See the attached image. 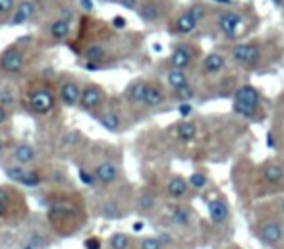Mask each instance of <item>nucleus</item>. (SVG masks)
Masks as SVG:
<instances>
[{
	"label": "nucleus",
	"mask_w": 284,
	"mask_h": 249,
	"mask_svg": "<svg viewBox=\"0 0 284 249\" xmlns=\"http://www.w3.org/2000/svg\"><path fill=\"white\" fill-rule=\"evenodd\" d=\"M192 209H185V207H174L170 211V220L176 226H187L192 220Z\"/></svg>",
	"instance_id": "27"
},
{
	"label": "nucleus",
	"mask_w": 284,
	"mask_h": 249,
	"mask_svg": "<svg viewBox=\"0 0 284 249\" xmlns=\"http://www.w3.org/2000/svg\"><path fill=\"white\" fill-rule=\"evenodd\" d=\"M103 2H107V0H103Z\"/></svg>",
	"instance_id": "51"
},
{
	"label": "nucleus",
	"mask_w": 284,
	"mask_h": 249,
	"mask_svg": "<svg viewBox=\"0 0 284 249\" xmlns=\"http://www.w3.org/2000/svg\"><path fill=\"white\" fill-rule=\"evenodd\" d=\"M14 6H16V0H0V14L12 12Z\"/></svg>",
	"instance_id": "40"
},
{
	"label": "nucleus",
	"mask_w": 284,
	"mask_h": 249,
	"mask_svg": "<svg viewBox=\"0 0 284 249\" xmlns=\"http://www.w3.org/2000/svg\"><path fill=\"white\" fill-rule=\"evenodd\" d=\"M145 91H147V81L136 79L134 83H130V87L126 89V99L130 100L132 104H143Z\"/></svg>",
	"instance_id": "17"
},
{
	"label": "nucleus",
	"mask_w": 284,
	"mask_h": 249,
	"mask_svg": "<svg viewBox=\"0 0 284 249\" xmlns=\"http://www.w3.org/2000/svg\"><path fill=\"white\" fill-rule=\"evenodd\" d=\"M79 4H81V8L85 10V12H93V0H79Z\"/></svg>",
	"instance_id": "44"
},
{
	"label": "nucleus",
	"mask_w": 284,
	"mask_h": 249,
	"mask_svg": "<svg viewBox=\"0 0 284 249\" xmlns=\"http://www.w3.org/2000/svg\"><path fill=\"white\" fill-rule=\"evenodd\" d=\"M35 14V2L33 0H22L16 6V12L12 16V25H22L27 20H31V16Z\"/></svg>",
	"instance_id": "15"
},
{
	"label": "nucleus",
	"mask_w": 284,
	"mask_h": 249,
	"mask_svg": "<svg viewBox=\"0 0 284 249\" xmlns=\"http://www.w3.org/2000/svg\"><path fill=\"white\" fill-rule=\"evenodd\" d=\"M198 24H199L198 18L187 10V12L180 14V16L176 18L172 29H174V33H178V35H190V33H194V31H196Z\"/></svg>",
	"instance_id": "14"
},
{
	"label": "nucleus",
	"mask_w": 284,
	"mask_h": 249,
	"mask_svg": "<svg viewBox=\"0 0 284 249\" xmlns=\"http://www.w3.org/2000/svg\"><path fill=\"white\" fill-rule=\"evenodd\" d=\"M29 214V207L14 186H0V226L22 224Z\"/></svg>",
	"instance_id": "2"
},
{
	"label": "nucleus",
	"mask_w": 284,
	"mask_h": 249,
	"mask_svg": "<svg viewBox=\"0 0 284 249\" xmlns=\"http://www.w3.org/2000/svg\"><path fill=\"white\" fill-rule=\"evenodd\" d=\"M58 97H60L62 104H66V106H77L79 99H81V87L75 81L68 79L58 89Z\"/></svg>",
	"instance_id": "11"
},
{
	"label": "nucleus",
	"mask_w": 284,
	"mask_h": 249,
	"mask_svg": "<svg viewBox=\"0 0 284 249\" xmlns=\"http://www.w3.org/2000/svg\"><path fill=\"white\" fill-rule=\"evenodd\" d=\"M0 104L6 106V108H10V106L16 104V93H14L12 87L6 85V87L0 89Z\"/></svg>",
	"instance_id": "33"
},
{
	"label": "nucleus",
	"mask_w": 284,
	"mask_h": 249,
	"mask_svg": "<svg viewBox=\"0 0 284 249\" xmlns=\"http://www.w3.org/2000/svg\"><path fill=\"white\" fill-rule=\"evenodd\" d=\"M112 24H114V27H124V25H126V20H124V18H114Z\"/></svg>",
	"instance_id": "46"
},
{
	"label": "nucleus",
	"mask_w": 284,
	"mask_h": 249,
	"mask_svg": "<svg viewBox=\"0 0 284 249\" xmlns=\"http://www.w3.org/2000/svg\"><path fill=\"white\" fill-rule=\"evenodd\" d=\"M190 12L198 18V22H201V20L207 16V8H205L203 4H194V6H190Z\"/></svg>",
	"instance_id": "38"
},
{
	"label": "nucleus",
	"mask_w": 284,
	"mask_h": 249,
	"mask_svg": "<svg viewBox=\"0 0 284 249\" xmlns=\"http://www.w3.org/2000/svg\"><path fill=\"white\" fill-rule=\"evenodd\" d=\"M105 56H107V50H105L103 45H91V47H87V50H85L87 62H91V64L103 62Z\"/></svg>",
	"instance_id": "31"
},
{
	"label": "nucleus",
	"mask_w": 284,
	"mask_h": 249,
	"mask_svg": "<svg viewBox=\"0 0 284 249\" xmlns=\"http://www.w3.org/2000/svg\"><path fill=\"white\" fill-rule=\"evenodd\" d=\"M43 182H45L43 174H41L39 170H35V168H29V170L25 172L24 180H22V186L29 187V189H33V187H39V186H41Z\"/></svg>",
	"instance_id": "30"
},
{
	"label": "nucleus",
	"mask_w": 284,
	"mask_h": 249,
	"mask_svg": "<svg viewBox=\"0 0 284 249\" xmlns=\"http://www.w3.org/2000/svg\"><path fill=\"white\" fill-rule=\"evenodd\" d=\"M263 178L269 182V184H280L284 180V168L280 164H267L265 168H263Z\"/></svg>",
	"instance_id": "26"
},
{
	"label": "nucleus",
	"mask_w": 284,
	"mask_h": 249,
	"mask_svg": "<svg viewBox=\"0 0 284 249\" xmlns=\"http://www.w3.org/2000/svg\"><path fill=\"white\" fill-rule=\"evenodd\" d=\"M79 180L89 187H95L99 182H97V176L93 170H85V168H79Z\"/></svg>",
	"instance_id": "37"
},
{
	"label": "nucleus",
	"mask_w": 284,
	"mask_h": 249,
	"mask_svg": "<svg viewBox=\"0 0 284 249\" xmlns=\"http://www.w3.org/2000/svg\"><path fill=\"white\" fill-rule=\"evenodd\" d=\"M164 91H162L161 85H157V83H147V91H145V100H143V104L147 106V108H157V106H161L162 102H164Z\"/></svg>",
	"instance_id": "19"
},
{
	"label": "nucleus",
	"mask_w": 284,
	"mask_h": 249,
	"mask_svg": "<svg viewBox=\"0 0 284 249\" xmlns=\"http://www.w3.org/2000/svg\"><path fill=\"white\" fill-rule=\"evenodd\" d=\"M159 239L162 241V245H170L172 243V236L170 234H159Z\"/></svg>",
	"instance_id": "45"
},
{
	"label": "nucleus",
	"mask_w": 284,
	"mask_h": 249,
	"mask_svg": "<svg viewBox=\"0 0 284 249\" xmlns=\"http://www.w3.org/2000/svg\"><path fill=\"white\" fill-rule=\"evenodd\" d=\"M209 218L213 224H224L226 220H228V216H230V209H228V205H226V201L224 199H213L209 201Z\"/></svg>",
	"instance_id": "13"
},
{
	"label": "nucleus",
	"mask_w": 284,
	"mask_h": 249,
	"mask_svg": "<svg viewBox=\"0 0 284 249\" xmlns=\"http://www.w3.org/2000/svg\"><path fill=\"white\" fill-rule=\"evenodd\" d=\"M284 236V226L276 220H269L259 228V237L265 245H276Z\"/></svg>",
	"instance_id": "10"
},
{
	"label": "nucleus",
	"mask_w": 284,
	"mask_h": 249,
	"mask_svg": "<svg viewBox=\"0 0 284 249\" xmlns=\"http://www.w3.org/2000/svg\"><path fill=\"white\" fill-rule=\"evenodd\" d=\"M194 62V50L190 49V45H176L170 54V66L178 70H185Z\"/></svg>",
	"instance_id": "12"
},
{
	"label": "nucleus",
	"mask_w": 284,
	"mask_h": 249,
	"mask_svg": "<svg viewBox=\"0 0 284 249\" xmlns=\"http://www.w3.org/2000/svg\"><path fill=\"white\" fill-rule=\"evenodd\" d=\"M230 58L232 62L242 64V66H251V64H257L261 58V49L253 43H242V45H236L232 52H230Z\"/></svg>",
	"instance_id": "6"
},
{
	"label": "nucleus",
	"mask_w": 284,
	"mask_h": 249,
	"mask_svg": "<svg viewBox=\"0 0 284 249\" xmlns=\"http://www.w3.org/2000/svg\"><path fill=\"white\" fill-rule=\"evenodd\" d=\"M224 66H226V58H224L221 52H211L205 56V60H203V72H207V74H219L221 70H224Z\"/></svg>",
	"instance_id": "20"
},
{
	"label": "nucleus",
	"mask_w": 284,
	"mask_h": 249,
	"mask_svg": "<svg viewBox=\"0 0 284 249\" xmlns=\"http://www.w3.org/2000/svg\"><path fill=\"white\" fill-rule=\"evenodd\" d=\"M8 118H10V116H8V108L0 104V126L6 124V122H8Z\"/></svg>",
	"instance_id": "43"
},
{
	"label": "nucleus",
	"mask_w": 284,
	"mask_h": 249,
	"mask_svg": "<svg viewBox=\"0 0 284 249\" xmlns=\"http://www.w3.org/2000/svg\"><path fill=\"white\" fill-rule=\"evenodd\" d=\"M242 24H244V18L236 12H221L219 14V18H217L219 29L223 31L226 37H230V39L238 33V29H240V25Z\"/></svg>",
	"instance_id": "9"
},
{
	"label": "nucleus",
	"mask_w": 284,
	"mask_h": 249,
	"mask_svg": "<svg viewBox=\"0 0 284 249\" xmlns=\"http://www.w3.org/2000/svg\"><path fill=\"white\" fill-rule=\"evenodd\" d=\"M93 172L97 176V182L101 186L109 187L114 186L120 178V166L118 162L112 161V159H105V161H99L95 166H93Z\"/></svg>",
	"instance_id": "5"
},
{
	"label": "nucleus",
	"mask_w": 284,
	"mask_h": 249,
	"mask_svg": "<svg viewBox=\"0 0 284 249\" xmlns=\"http://www.w3.org/2000/svg\"><path fill=\"white\" fill-rule=\"evenodd\" d=\"M47 220L58 236L68 237L77 234L87 220L83 197L77 191H58L49 201Z\"/></svg>",
	"instance_id": "1"
},
{
	"label": "nucleus",
	"mask_w": 284,
	"mask_h": 249,
	"mask_svg": "<svg viewBox=\"0 0 284 249\" xmlns=\"http://www.w3.org/2000/svg\"><path fill=\"white\" fill-rule=\"evenodd\" d=\"M176 134H178V137H180L182 141H192V139H196V136H198V128H196L194 122L184 120V122H180V124H178Z\"/></svg>",
	"instance_id": "28"
},
{
	"label": "nucleus",
	"mask_w": 284,
	"mask_h": 249,
	"mask_svg": "<svg viewBox=\"0 0 284 249\" xmlns=\"http://www.w3.org/2000/svg\"><path fill=\"white\" fill-rule=\"evenodd\" d=\"M25 166L24 164H20V162H8L6 166H4V174H6V178L12 182V184H22V180H24L25 176Z\"/></svg>",
	"instance_id": "23"
},
{
	"label": "nucleus",
	"mask_w": 284,
	"mask_h": 249,
	"mask_svg": "<svg viewBox=\"0 0 284 249\" xmlns=\"http://www.w3.org/2000/svg\"><path fill=\"white\" fill-rule=\"evenodd\" d=\"M217 2H223V4H230V0H217Z\"/></svg>",
	"instance_id": "50"
},
{
	"label": "nucleus",
	"mask_w": 284,
	"mask_h": 249,
	"mask_svg": "<svg viewBox=\"0 0 284 249\" xmlns=\"http://www.w3.org/2000/svg\"><path fill=\"white\" fill-rule=\"evenodd\" d=\"M187 186H190V182L185 180L184 176L176 174L168 180V184H166V193H168L172 199H182L185 193H187Z\"/></svg>",
	"instance_id": "16"
},
{
	"label": "nucleus",
	"mask_w": 284,
	"mask_h": 249,
	"mask_svg": "<svg viewBox=\"0 0 284 249\" xmlns=\"http://www.w3.org/2000/svg\"><path fill=\"white\" fill-rule=\"evenodd\" d=\"M2 153H4V141L0 139V155H2Z\"/></svg>",
	"instance_id": "49"
},
{
	"label": "nucleus",
	"mask_w": 284,
	"mask_h": 249,
	"mask_svg": "<svg viewBox=\"0 0 284 249\" xmlns=\"http://www.w3.org/2000/svg\"><path fill=\"white\" fill-rule=\"evenodd\" d=\"M99 124L109 132H118L122 128V118L114 110H105L103 114H99Z\"/></svg>",
	"instance_id": "22"
},
{
	"label": "nucleus",
	"mask_w": 284,
	"mask_h": 249,
	"mask_svg": "<svg viewBox=\"0 0 284 249\" xmlns=\"http://www.w3.org/2000/svg\"><path fill=\"white\" fill-rule=\"evenodd\" d=\"M278 211H280V214L284 216V199L280 201V203H278Z\"/></svg>",
	"instance_id": "48"
},
{
	"label": "nucleus",
	"mask_w": 284,
	"mask_h": 249,
	"mask_svg": "<svg viewBox=\"0 0 284 249\" xmlns=\"http://www.w3.org/2000/svg\"><path fill=\"white\" fill-rule=\"evenodd\" d=\"M25 64L24 52L18 49V47H10L2 52L0 56V70L4 74H18Z\"/></svg>",
	"instance_id": "8"
},
{
	"label": "nucleus",
	"mask_w": 284,
	"mask_h": 249,
	"mask_svg": "<svg viewBox=\"0 0 284 249\" xmlns=\"http://www.w3.org/2000/svg\"><path fill=\"white\" fill-rule=\"evenodd\" d=\"M12 155H14V161L20 162V164H24V166L33 164V162H35V157H37L35 149H33L29 143H18V145L14 147Z\"/></svg>",
	"instance_id": "18"
},
{
	"label": "nucleus",
	"mask_w": 284,
	"mask_h": 249,
	"mask_svg": "<svg viewBox=\"0 0 284 249\" xmlns=\"http://www.w3.org/2000/svg\"><path fill=\"white\" fill-rule=\"evenodd\" d=\"M162 241L159 239V236H147L139 241V249H162Z\"/></svg>",
	"instance_id": "36"
},
{
	"label": "nucleus",
	"mask_w": 284,
	"mask_h": 249,
	"mask_svg": "<svg viewBox=\"0 0 284 249\" xmlns=\"http://www.w3.org/2000/svg\"><path fill=\"white\" fill-rule=\"evenodd\" d=\"M174 97L180 100V102H190V100L196 97V89L192 87V85H184V87L174 91Z\"/></svg>",
	"instance_id": "34"
},
{
	"label": "nucleus",
	"mask_w": 284,
	"mask_h": 249,
	"mask_svg": "<svg viewBox=\"0 0 284 249\" xmlns=\"http://www.w3.org/2000/svg\"><path fill=\"white\" fill-rule=\"evenodd\" d=\"M54 93L50 91L49 87H35L31 93H29V100H27V104H29V110L33 114H49L52 108H54Z\"/></svg>",
	"instance_id": "4"
},
{
	"label": "nucleus",
	"mask_w": 284,
	"mask_h": 249,
	"mask_svg": "<svg viewBox=\"0 0 284 249\" xmlns=\"http://www.w3.org/2000/svg\"><path fill=\"white\" fill-rule=\"evenodd\" d=\"M161 16H162V10L157 2H145V4H141V8H139V18H141L143 22H147V24H153V22L161 20Z\"/></svg>",
	"instance_id": "21"
},
{
	"label": "nucleus",
	"mask_w": 284,
	"mask_h": 249,
	"mask_svg": "<svg viewBox=\"0 0 284 249\" xmlns=\"http://www.w3.org/2000/svg\"><path fill=\"white\" fill-rule=\"evenodd\" d=\"M120 6L128 8V10H137L139 8V0H116Z\"/></svg>",
	"instance_id": "41"
},
{
	"label": "nucleus",
	"mask_w": 284,
	"mask_h": 249,
	"mask_svg": "<svg viewBox=\"0 0 284 249\" xmlns=\"http://www.w3.org/2000/svg\"><path fill=\"white\" fill-rule=\"evenodd\" d=\"M105 102V91L99 85H85L81 89V99H79V108L85 112H93L103 106Z\"/></svg>",
	"instance_id": "7"
},
{
	"label": "nucleus",
	"mask_w": 284,
	"mask_h": 249,
	"mask_svg": "<svg viewBox=\"0 0 284 249\" xmlns=\"http://www.w3.org/2000/svg\"><path fill=\"white\" fill-rule=\"evenodd\" d=\"M132 247V237L124 232H114L109 237V249H130Z\"/></svg>",
	"instance_id": "29"
},
{
	"label": "nucleus",
	"mask_w": 284,
	"mask_h": 249,
	"mask_svg": "<svg viewBox=\"0 0 284 249\" xmlns=\"http://www.w3.org/2000/svg\"><path fill=\"white\" fill-rule=\"evenodd\" d=\"M101 247H103L101 237L93 236V237H87L85 239V249H101Z\"/></svg>",
	"instance_id": "39"
},
{
	"label": "nucleus",
	"mask_w": 284,
	"mask_h": 249,
	"mask_svg": "<svg viewBox=\"0 0 284 249\" xmlns=\"http://www.w3.org/2000/svg\"><path fill=\"white\" fill-rule=\"evenodd\" d=\"M50 35L56 41H64V39L70 35V22L66 18H58L56 22H52L50 25Z\"/></svg>",
	"instance_id": "25"
},
{
	"label": "nucleus",
	"mask_w": 284,
	"mask_h": 249,
	"mask_svg": "<svg viewBox=\"0 0 284 249\" xmlns=\"http://www.w3.org/2000/svg\"><path fill=\"white\" fill-rule=\"evenodd\" d=\"M259 91L253 85H242V87L236 89L232 108H234L236 114H240L244 118H253L257 108H259Z\"/></svg>",
	"instance_id": "3"
},
{
	"label": "nucleus",
	"mask_w": 284,
	"mask_h": 249,
	"mask_svg": "<svg viewBox=\"0 0 284 249\" xmlns=\"http://www.w3.org/2000/svg\"><path fill=\"white\" fill-rule=\"evenodd\" d=\"M166 83H168V87L172 89V91H176V89L187 85V75H185L184 70L172 68V70L166 72Z\"/></svg>",
	"instance_id": "24"
},
{
	"label": "nucleus",
	"mask_w": 284,
	"mask_h": 249,
	"mask_svg": "<svg viewBox=\"0 0 284 249\" xmlns=\"http://www.w3.org/2000/svg\"><path fill=\"white\" fill-rule=\"evenodd\" d=\"M153 207H155V197H153V193L143 191V193L139 195V199H137V209L141 212H149Z\"/></svg>",
	"instance_id": "32"
},
{
	"label": "nucleus",
	"mask_w": 284,
	"mask_h": 249,
	"mask_svg": "<svg viewBox=\"0 0 284 249\" xmlns=\"http://www.w3.org/2000/svg\"><path fill=\"white\" fill-rule=\"evenodd\" d=\"M178 112H180L185 118V116H190V114L194 112V106H192L190 102H182V104L178 106Z\"/></svg>",
	"instance_id": "42"
},
{
	"label": "nucleus",
	"mask_w": 284,
	"mask_h": 249,
	"mask_svg": "<svg viewBox=\"0 0 284 249\" xmlns=\"http://www.w3.org/2000/svg\"><path fill=\"white\" fill-rule=\"evenodd\" d=\"M143 228H145V224H143V222H136V224H134V232H141Z\"/></svg>",
	"instance_id": "47"
},
{
	"label": "nucleus",
	"mask_w": 284,
	"mask_h": 249,
	"mask_svg": "<svg viewBox=\"0 0 284 249\" xmlns=\"http://www.w3.org/2000/svg\"><path fill=\"white\" fill-rule=\"evenodd\" d=\"M187 182H190V187H194V189H203L207 186V176L203 172H194L187 178Z\"/></svg>",
	"instance_id": "35"
}]
</instances>
